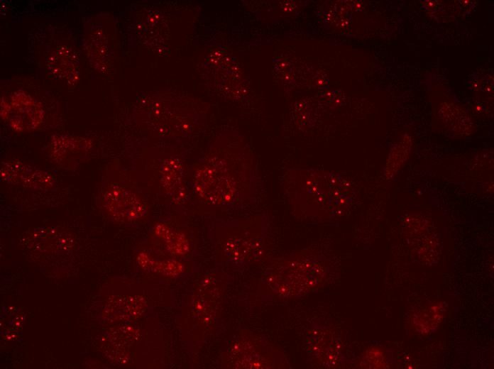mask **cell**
<instances>
[{
	"label": "cell",
	"instance_id": "6da1fadb",
	"mask_svg": "<svg viewBox=\"0 0 494 369\" xmlns=\"http://www.w3.org/2000/svg\"><path fill=\"white\" fill-rule=\"evenodd\" d=\"M234 178L219 165L206 163L194 175V190L204 201L214 204L231 203L236 197Z\"/></svg>",
	"mask_w": 494,
	"mask_h": 369
},
{
	"label": "cell",
	"instance_id": "7a4b0ae2",
	"mask_svg": "<svg viewBox=\"0 0 494 369\" xmlns=\"http://www.w3.org/2000/svg\"><path fill=\"white\" fill-rule=\"evenodd\" d=\"M1 116L14 130L26 132L40 126L44 112L34 98L25 92L18 91L11 96L9 101L3 99Z\"/></svg>",
	"mask_w": 494,
	"mask_h": 369
},
{
	"label": "cell",
	"instance_id": "3957f363",
	"mask_svg": "<svg viewBox=\"0 0 494 369\" xmlns=\"http://www.w3.org/2000/svg\"><path fill=\"white\" fill-rule=\"evenodd\" d=\"M103 206L114 219L129 223L141 219L146 212L143 201L133 191L119 184L108 187L102 196Z\"/></svg>",
	"mask_w": 494,
	"mask_h": 369
},
{
	"label": "cell",
	"instance_id": "277c9868",
	"mask_svg": "<svg viewBox=\"0 0 494 369\" xmlns=\"http://www.w3.org/2000/svg\"><path fill=\"white\" fill-rule=\"evenodd\" d=\"M1 177L8 183L35 189H50L55 184V179L49 172L16 160L3 163Z\"/></svg>",
	"mask_w": 494,
	"mask_h": 369
},
{
	"label": "cell",
	"instance_id": "5b68a950",
	"mask_svg": "<svg viewBox=\"0 0 494 369\" xmlns=\"http://www.w3.org/2000/svg\"><path fill=\"white\" fill-rule=\"evenodd\" d=\"M91 143L84 138L57 136L52 140L50 155L59 164L78 162L91 148Z\"/></svg>",
	"mask_w": 494,
	"mask_h": 369
},
{
	"label": "cell",
	"instance_id": "8992f818",
	"mask_svg": "<svg viewBox=\"0 0 494 369\" xmlns=\"http://www.w3.org/2000/svg\"><path fill=\"white\" fill-rule=\"evenodd\" d=\"M161 183L175 203H183L188 197L182 167L175 160H167L160 171Z\"/></svg>",
	"mask_w": 494,
	"mask_h": 369
},
{
	"label": "cell",
	"instance_id": "52a82bcc",
	"mask_svg": "<svg viewBox=\"0 0 494 369\" xmlns=\"http://www.w3.org/2000/svg\"><path fill=\"white\" fill-rule=\"evenodd\" d=\"M192 312L202 324H210L214 315V309L210 302L204 297L197 296L193 298Z\"/></svg>",
	"mask_w": 494,
	"mask_h": 369
}]
</instances>
